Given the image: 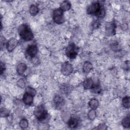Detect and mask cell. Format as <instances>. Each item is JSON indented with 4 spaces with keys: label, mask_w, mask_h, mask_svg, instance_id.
<instances>
[{
    "label": "cell",
    "mask_w": 130,
    "mask_h": 130,
    "mask_svg": "<svg viewBox=\"0 0 130 130\" xmlns=\"http://www.w3.org/2000/svg\"><path fill=\"white\" fill-rule=\"evenodd\" d=\"M94 85L93 82L91 78H87L84 80L83 82V87L84 89H91Z\"/></svg>",
    "instance_id": "cell-11"
},
{
    "label": "cell",
    "mask_w": 130,
    "mask_h": 130,
    "mask_svg": "<svg viewBox=\"0 0 130 130\" xmlns=\"http://www.w3.org/2000/svg\"><path fill=\"white\" fill-rule=\"evenodd\" d=\"M99 25V23L98 21H94L93 22V27H94V28H97L98 27V25Z\"/></svg>",
    "instance_id": "cell-31"
},
{
    "label": "cell",
    "mask_w": 130,
    "mask_h": 130,
    "mask_svg": "<svg viewBox=\"0 0 130 130\" xmlns=\"http://www.w3.org/2000/svg\"><path fill=\"white\" fill-rule=\"evenodd\" d=\"M9 115V111L3 108H2L1 110V117H7Z\"/></svg>",
    "instance_id": "cell-25"
},
{
    "label": "cell",
    "mask_w": 130,
    "mask_h": 130,
    "mask_svg": "<svg viewBox=\"0 0 130 130\" xmlns=\"http://www.w3.org/2000/svg\"><path fill=\"white\" fill-rule=\"evenodd\" d=\"M34 113L36 117L40 121L44 120L47 117L48 115L46 109L43 105H40L36 107Z\"/></svg>",
    "instance_id": "cell-2"
},
{
    "label": "cell",
    "mask_w": 130,
    "mask_h": 130,
    "mask_svg": "<svg viewBox=\"0 0 130 130\" xmlns=\"http://www.w3.org/2000/svg\"><path fill=\"white\" fill-rule=\"evenodd\" d=\"M38 52V47L35 44H31L29 45L26 49V54L30 58L35 57Z\"/></svg>",
    "instance_id": "cell-7"
},
{
    "label": "cell",
    "mask_w": 130,
    "mask_h": 130,
    "mask_svg": "<svg viewBox=\"0 0 130 130\" xmlns=\"http://www.w3.org/2000/svg\"><path fill=\"white\" fill-rule=\"evenodd\" d=\"M25 92L33 96H35L37 93L36 90L34 88H33L31 87H26V88L25 89Z\"/></svg>",
    "instance_id": "cell-23"
},
{
    "label": "cell",
    "mask_w": 130,
    "mask_h": 130,
    "mask_svg": "<svg viewBox=\"0 0 130 130\" xmlns=\"http://www.w3.org/2000/svg\"><path fill=\"white\" fill-rule=\"evenodd\" d=\"M73 71V67L72 65L68 62L63 63L61 66V72L63 75L65 76H68L71 74Z\"/></svg>",
    "instance_id": "cell-6"
},
{
    "label": "cell",
    "mask_w": 130,
    "mask_h": 130,
    "mask_svg": "<svg viewBox=\"0 0 130 130\" xmlns=\"http://www.w3.org/2000/svg\"><path fill=\"white\" fill-rule=\"evenodd\" d=\"M102 5L100 3L96 2L91 4L87 9V12L89 14H94L97 12Z\"/></svg>",
    "instance_id": "cell-8"
},
{
    "label": "cell",
    "mask_w": 130,
    "mask_h": 130,
    "mask_svg": "<svg viewBox=\"0 0 130 130\" xmlns=\"http://www.w3.org/2000/svg\"><path fill=\"white\" fill-rule=\"evenodd\" d=\"M89 106L92 110H95L99 106V102L95 99H91L89 102Z\"/></svg>",
    "instance_id": "cell-17"
},
{
    "label": "cell",
    "mask_w": 130,
    "mask_h": 130,
    "mask_svg": "<svg viewBox=\"0 0 130 130\" xmlns=\"http://www.w3.org/2000/svg\"><path fill=\"white\" fill-rule=\"evenodd\" d=\"M121 124L122 126L124 127H129L130 126V118L129 116H127L125 117L121 122Z\"/></svg>",
    "instance_id": "cell-20"
},
{
    "label": "cell",
    "mask_w": 130,
    "mask_h": 130,
    "mask_svg": "<svg viewBox=\"0 0 130 130\" xmlns=\"http://www.w3.org/2000/svg\"><path fill=\"white\" fill-rule=\"evenodd\" d=\"M39 8L35 5H32L29 8V13L32 15H35L39 12Z\"/></svg>",
    "instance_id": "cell-18"
},
{
    "label": "cell",
    "mask_w": 130,
    "mask_h": 130,
    "mask_svg": "<svg viewBox=\"0 0 130 130\" xmlns=\"http://www.w3.org/2000/svg\"><path fill=\"white\" fill-rule=\"evenodd\" d=\"M92 69V65L89 61H86L83 66V72L85 73H89Z\"/></svg>",
    "instance_id": "cell-15"
},
{
    "label": "cell",
    "mask_w": 130,
    "mask_h": 130,
    "mask_svg": "<svg viewBox=\"0 0 130 130\" xmlns=\"http://www.w3.org/2000/svg\"><path fill=\"white\" fill-rule=\"evenodd\" d=\"M122 105L125 108H129V97L126 96L124 97L122 101Z\"/></svg>",
    "instance_id": "cell-19"
},
{
    "label": "cell",
    "mask_w": 130,
    "mask_h": 130,
    "mask_svg": "<svg viewBox=\"0 0 130 130\" xmlns=\"http://www.w3.org/2000/svg\"><path fill=\"white\" fill-rule=\"evenodd\" d=\"M78 124V122L77 119L75 118H71L69 119L68 122V125L69 127L72 128H74L77 126Z\"/></svg>",
    "instance_id": "cell-14"
},
{
    "label": "cell",
    "mask_w": 130,
    "mask_h": 130,
    "mask_svg": "<svg viewBox=\"0 0 130 130\" xmlns=\"http://www.w3.org/2000/svg\"><path fill=\"white\" fill-rule=\"evenodd\" d=\"M71 7V3L69 1H64L62 2L60 6V8L63 11H67L70 9Z\"/></svg>",
    "instance_id": "cell-13"
},
{
    "label": "cell",
    "mask_w": 130,
    "mask_h": 130,
    "mask_svg": "<svg viewBox=\"0 0 130 130\" xmlns=\"http://www.w3.org/2000/svg\"><path fill=\"white\" fill-rule=\"evenodd\" d=\"M53 20L57 24H61L64 21L63 11L60 9H56L53 12Z\"/></svg>",
    "instance_id": "cell-4"
},
{
    "label": "cell",
    "mask_w": 130,
    "mask_h": 130,
    "mask_svg": "<svg viewBox=\"0 0 130 130\" xmlns=\"http://www.w3.org/2000/svg\"><path fill=\"white\" fill-rule=\"evenodd\" d=\"M78 47L74 43H71L66 48V55L71 59L75 58L78 54Z\"/></svg>",
    "instance_id": "cell-3"
},
{
    "label": "cell",
    "mask_w": 130,
    "mask_h": 130,
    "mask_svg": "<svg viewBox=\"0 0 130 130\" xmlns=\"http://www.w3.org/2000/svg\"><path fill=\"white\" fill-rule=\"evenodd\" d=\"M91 89L92 90V91L95 93H99L101 91V87L99 84H95V85L94 84L93 87Z\"/></svg>",
    "instance_id": "cell-24"
},
{
    "label": "cell",
    "mask_w": 130,
    "mask_h": 130,
    "mask_svg": "<svg viewBox=\"0 0 130 130\" xmlns=\"http://www.w3.org/2000/svg\"><path fill=\"white\" fill-rule=\"evenodd\" d=\"M64 104V100L62 97L59 95H56L53 100V106L57 109H61Z\"/></svg>",
    "instance_id": "cell-5"
},
{
    "label": "cell",
    "mask_w": 130,
    "mask_h": 130,
    "mask_svg": "<svg viewBox=\"0 0 130 130\" xmlns=\"http://www.w3.org/2000/svg\"><path fill=\"white\" fill-rule=\"evenodd\" d=\"M115 24H111L106 29V32L109 35H113L115 32Z\"/></svg>",
    "instance_id": "cell-21"
},
{
    "label": "cell",
    "mask_w": 130,
    "mask_h": 130,
    "mask_svg": "<svg viewBox=\"0 0 130 130\" xmlns=\"http://www.w3.org/2000/svg\"><path fill=\"white\" fill-rule=\"evenodd\" d=\"M5 70V67H4V65L3 64V63L1 62V74H2L4 71Z\"/></svg>",
    "instance_id": "cell-30"
},
{
    "label": "cell",
    "mask_w": 130,
    "mask_h": 130,
    "mask_svg": "<svg viewBox=\"0 0 130 130\" xmlns=\"http://www.w3.org/2000/svg\"><path fill=\"white\" fill-rule=\"evenodd\" d=\"M27 69L26 65L24 63H20L17 67V72L18 74L22 75L24 73Z\"/></svg>",
    "instance_id": "cell-12"
},
{
    "label": "cell",
    "mask_w": 130,
    "mask_h": 130,
    "mask_svg": "<svg viewBox=\"0 0 130 130\" xmlns=\"http://www.w3.org/2000/svg\"><path fill=\"white\" fill-rule=\"evenodd\" d=\"M121 28L123 30H126L128 28V25L127 24H123L121 25Z\"/></svg>",
    "instance_id": "cell-29"
},
{
    "label": "cell",
    "mask_w": 130,
    "mask_h": 130,
    "mask_svg": "<svg viewBox=\"0 0 130 130\" xmlns=\"http://www.w3.org/2000/svg\"><path fill=\"white\" fill-rule=\"evenodd\" d=\"M88 116L90 119H91V120L94 119L96 116V113H95L94 110L91 109V110H90L89 112H88Z\"/></svg>",
    "instance_id": "cell-26"
},
{
    "label": "cell",
    "mask_w": 130,
    "mask_h": 130,
    "mask_svg": "<svg viewBox=\"0 0 130 130\" xmlns=\"http://www.w3.org/2000/svg\"><path fill=\"white\" fill-rule=\"evenodd\" d=\"M106 128H107V126L105 125L100 124V125H99L98 129H105Z\"/></svg>",
    "instance_id": "cell-28"
},
{
    "label": "cell",
    "mask_w": 130,
    "mask_h": 130,
    "mask_svg": "<svg viewBox=\"0 0 130 130\" xmlns=\"http://www.w3.org/2000/svg\"><path fill=\"white\" fill-rule=\"evenodd\" d=\"M106 14V10L104 6H101L100 8L97 11V12L95 14V15L99 18H103L105 16Z\"/></svg>",
    "instance_id": "cell-16"
},
{
    "label": "cell",
    "mask_w": 130,
    "mask_h": 130,
    "mask_svg": "<svg viewBox=\"0 0 130 130\" xmlns=\"http://www.w3.org/2000/svg\"><path fill=\"white\" fill-rule=\"evenodd\" d=\"M17 84L18 86L19 87H20V88H23V87L25 86V82H24V81L23 79H19V80L18 81Z\"/></svg>",
    "instance_id": "cell-27"
},
{
    "label": "cell",
    "mask_w": 130,
    "mask_h": 130,
    "mask_svg": "<svg viewBox=\"0 0 130 130\" xmlns=\"http://www.w3.org/2000/svg\"><path fill=\"white\" fill-rule=\"evenodd\" d=\"M23 101L27 105H30L33 102V96L25 92L23 96Z\"/></svg>",
    "instance_id": "cell-10"
},
{
    "label": "cell",
    "mask_w": 130,
    "mask_h": 130,
    "mask_svg": "<svg viewBox=\"0 0 130 130\" xmlns=\"http://www.w3.org/2000/svg\"><path fill=\"white\" fill-rule=\"evenodd\" d=\"M18 34L20 37L25 41H29L33 39L32 32L26 24H22L18 27Z\"/></svg>",
    "instance_id": "cell-1"
},
{
    "label": "cell",
    "mask_w": 130,
    "mask_h": 130,
    "mask_svg": "<svg viewBox=\"0 0 130 130\" xmlns=\"http://www.w3.org/2000/svg\"><path fill=\"white\" fill-rule=\"evenodd\" d=\"M18 44V41L15 38H12L10 39L7 44V48L8 51L11 52L13 51L17 46Z\"/></svg>",
    "instance_id": "cell-9"
},
{
    "label": "cell",
    "mask_w": 130,
    "mask_h": 130,
    "mask_svg": "<svg viewBox=\"0 0 130 130\" xmlns=\"http://www.w3.org/2000/svg\"><path fill=\"white\" fill-rule=\"evenodd\" d=\"M19 126L22 128H26L28 127V123L27 120L25 119V118H23L19 122Z\"/></svg>",
    "instance_id": "cell-22"
}]
</instances>
